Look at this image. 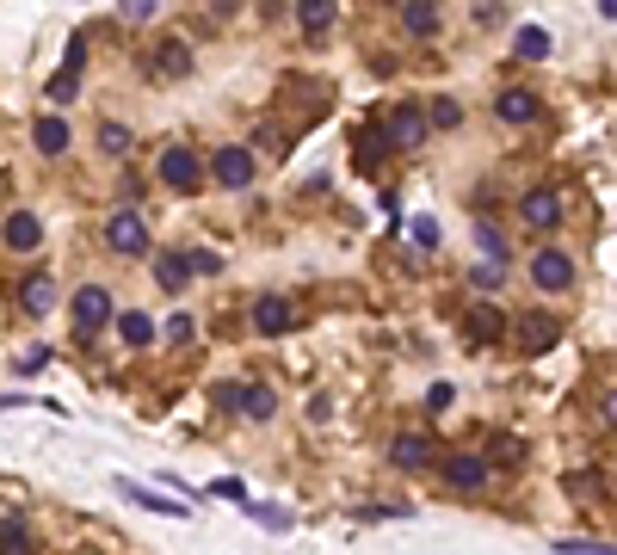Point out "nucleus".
<instances>
[{"instance_id":"7ed1b4c3","label":"nucleus","mask_w":617,"mask_h":555,"mask_svg":"<svg viewBox=\"0 0 617 555\" xmlns=\"http://www.w3.org/2000/svg\"><path fill=\"white\" fill-rule=\"evenodd\" d=\"M198 179H204V167H198L192 148H167V155H161V185H173V192H198Z\"/></svg>"},{"instance_id":"0eeeda50","label":"nucleus","mask_w":617,"mask_h":555,"mask_svg":"<svg viewBox=\"0 0 617 555\" xmlns=\"http://www.w3.org/2000/svg\"><path fill=\"white\" fill-rule=\"evenodd\" d=\"M426 124H432V118H426L420 105H395V111H389V136H395V148H420V142H426Z\"/></svg>"},{"instance_id":"412c9836","label":"nucleus","mask_w":617,"mask_h":555,"mask_svg":"<svg viewBox=\"0 0 617 555\" xmlns=\"http://www.w3.org/2000/svg\"><path fill=\"white\" fill-rule=\"evenodd\" d=\"M297 19H303L309 37H321V31L334 25V0H297Z\"/></svg>"},{"instance_id":"bb28decb","label":"nucleus","mask_w":617,"mask_h":555,"mask_svg":"<svg viewBox=\"0 0 617 555\" xmlns=\"http://www.w3.org/2000/svg\"><path fill=\"white\" fill-rule=\"evenodd\" d=\"M124 340H130V346H149V340H155V321L130 309V315H124Z\"/></svg>"},{"instance_id":"7c9ffc66","label":"nucleus","mask_w":617,"mask_h":555,"mask_svg":"<svg viewBox=\"0 0 617 555\" xmlns=\"http://www.w3.org/2000/svg\"><path fill=\"white\" fill-rule=\"evenodd\" d=\"M432 124H439V130H457V124H463L457 99H432Z\"/></svg>"},{"instance_id":"58836bf2","label":"nucleus","mask_w":617,"mask_h":555,"mask_svg":"<svg viewBox=\"0 0 617 555\" xmlns=\"http://www.w3.org/2000/svg\"><path fill=\"white\" fill-rule=\"evenodd\" d=\"M605 420H611V426H617V395H611V401H605Z\"/></svg>"},{"instance_id":"f704fd0d","label":"nucleus","mask_w":617,"mask_h":555,"mask_svg":"<svg viewBox=\"0 0 617 555\" xmlns=\"http://www.w3.org/2000/svg\"><path fill=\"white\" fill-rule=\"evenodd\" d=\"M247 512L260 518V525H272V531H284V525H290V512H272V506H253V500H247Z\"/></svg>"},{"instance_id":"e433bc0d","label":"nucleus","mask_w":617,"mask_h":555,"mask_svg":"<svg viewBox=\"0 0 617 555\" xmlns=\"http://www.w3.org/2000/svg\"><path fill=\"white\" fill-rule=\"evenodd\" d=\"M118 7H124L130 19H149V13H155V0H118Z\"/></svg>"},{"instance_id":"cd10ccee","label":"nucleus","mask_w":617,"mask_h":555,"mask_svg":"<svg viewBox=\"0 0 617 555\" xmlns=\"http://www.w3.org/2000/svg\"><path fill=\"white\" fill-rule=\"evenodd\" d=\"M476 241H482V253H488V259H500V266H506V241H500L494 222H476Z\"/></svg>"},{"instance_id":"1a4fd4ad","label":"nucleus","mask_w":617,"mask_h":555,"mask_svg":"<svg viewBox=\"0 0 617 555\" xmlns=\"http://www.w3.org/2000/svg\"><path fill=\"white\" fill-rule=\"evenodd\" d=\"M463 333H469V346H494L500 333H506V315H500L494 303H476V309H469V321H463Z\"/></svg>"},{"instance_id":"9d476101","label":"nucleus","mask_w":617,"mask_h":555,"mask_svg":"<svg viewBox=\"0 0 617 555\" xmlns=\"http://www.w3.org/2000/svg\"><path fill=\"white\" fill-rule=\"evenodd\" d=\"M445 481L457 494H476L482 481H488V463L482 457H469V451H457V457H445Z\"/></svg>"},{"instance_id":"6ab92c4d","label":"nucleus","mask_w":617,"mask_h":555,"mask_svg":"<svg viewBox=\"0 0 617 555\" xmlns=\"http://www.w3.org/2000/svg\"><path fill=\"white\" fill-rule=\"evenodd\" d=\"M402 25H408L414 37L439 31V7H432V0H402Z\"/></svg>"},{"instance_id":"393cba45","label":"nucleus","mask_w":617,"mask_h":555,"mask_svg":"<svg viewBox=\"0 0 617 555\" xmlns=\"http://www.w3.org/2000/svg\"><path fill=\"white\" fill-rule=\"evenodd\" d=\"M519 56H525V62H543V56H550V31L525 25V31H519Z\"/></svg>"},{"instance_id":"ddd939ff","label":"nucleus","mask_w":617,"mask_h":555,"mask_svg":"<svg viewBox=\"0 0 617 555\" xmlns=\"http://www.w3.org/2000/svg\"><path fill=\"white\" fill-rule=\"evenodd\" d=\"M389 457H395V469H426L432 463V438L426 432H402L389 444Z\"/></svg>"},{"instance_id":"a211bd4d","label":"nucleus","mask_w":617,"mask_h":555,"mask_svg":"<svg viewBox=\"0 0 617 555\" xmlns=\"http://www.w3.org/2000/svg\"><path fill=\"white\" fill-rule=\"evenodd\" d=\"M253 327H260V333H284V327H290V303H284V296H260Z\"/></svg>"},{"instance_id":"72a5a7b5","label":"nucleus","mask_w":617,"mask_h":555,"mask_svg":"<svg viewBox=\"0 0 617 555\" xmlns=\"http://www.w3.org/2000/svg\"><path fill=\"white\" fill-rule=\"evenodd\" d=\"M451 401H457V395H451V383H432V389H426V407H432V414H445Z\"/></svg>"},{"instance_id":"423d86ee","label":"nucleus","mask_w":617,"mask_h":555,"mask_svg":"<svg viewBox=\"0 0 617 555\" xmlns=\"http://www.w3.org/2000/svg\"><path fill=\"white\" fill-rule=\"evenodd\" d=\"M519 216L531 222V229H556V222H562V198L550 192V185H537V192L519 198Z\"/></svg>"},{"instance_id":"c756f323","label":"nucleus","mask_w":617,"mask_h":555,"mask_svg":"<svg viewBox=\"0 0 617 555\" xmlns=\"http://www.w3.org/2000/svg\"><path fill=\"white\" fill-rule=\"evenodd\" d=\"M99 148H105V155H124V148H130V130H124V124H99Z\"/></svg>"},{"instance_id":"a878e982","label":"nucleus","mask_w":617,"mask_h":555,"mask_svg":"<svg viewBox=\"0 0 617 555\" xmlns=\"http://www.w3.org/2000/svg\"><path fill=\"white\" fill-rule=\"evenodd\" d=\"M155 68H161V74H186V68H192L186 44H161V50H155Z\"/></svg>"},{"instance_id":"4be33fe9","label":"nucleus","mask_w":617,"mask_h":555,"mask_svg":"<svg viewBox=\"0 0 617 555\" xmlns=\"http://www.w3.org/2000/svg\"><path fill=\"white\" fill-rule=\"evenodd\" d=\"M118 488H124V500H136V506H149V512H173V518H186V506H179V500H161L155 488H136V481H118Z\"/></svg>"},{"instance_id":"473e14b6","label":"nucleus","mask_w":617,"mask_h":555,"mask_svg":"<svg viewBox=\"0 0 617 555\" xmlns=\"http://www.w3.org/2000/svg\"><path fill=\"white\" fill-rule=\"evenodd\" d=\"M494 463H525V444L519 438H494Z\"/></svg>"},{"instance_id":"b1692460","label":"nucleus","mask_w":617,"mask_h":555,"mask_svg":"<svg viewBox=\"0 0 617 555\" xmlns=\"http://www.w3.org/2000/svg\"><path fill=\"white\" fill-rule=\"evenodd\" d=\"M562 488H568V494H574V500H587V506H593V500H599V494H605V481H599V475H593V469H574V475H568V481H562Z\"/></svg>"},{"instance_id":"f8f14e48","label":"nucleus","mask_w":617,"mask_h":555,"mask_svg":"<svg viewBox=\"0 0 617 555\" xmlns=\"http://www.w3.org/2000/svg\"><path fill=\"white\" fill-rule=\"evenodd\" d=\"M389 148H395L389 124H383V130H358V136H352V155H358V167H365V173H371V167H383Z\"/></svg>"},{"instance_id":"c85d7f7f","label":"nucleus","mask_w":617,"mask_h":555,"mask_svg":"<svg viewBox=\"0 0 617 555\" xmlns=\"http://www.w3.org/2000/svg\"><path fill=\"white\" fill-rule=\"evenodd\" d=\"M0 537H7V555H25V543H31V537H25V525H19V512H13V506H7V525H0Z\"/></svg>"},{"instance_id":"4c0bfd02","label":"nucleus","mask_w":617,"mask_h":555,"mask_svg":"<svg viewBox=\"0 0 617 555\" xmlns=\"http://www.w3.org/2000/svg\"><path fill=\"white\" fill-rule=\"evenodd\" d=\"M599 13H605V19H617V0H599Z\"/></svg>"},{"instance_id":"4468645a","label":"nucleus","mask_w":617,"mask_h":555,"mask_svg":"<svg viewBox=\"0 0 617 555\" xmlns=\"http://www.w3.org/2000/svg\"><path fill=\"white\" fill-rule=\"evenodd\" d=\"M38 216H31V210H13L7 216V253H31V247H38Z\"/></svg>"},{"instance_id":"dca6fc26","label":"nucleus","mask_w":617,"mask_h":555,"mask_svg":"<svg viewBox=\"0 0 617 555\" xmlns=\"http://www.w3.org/2000/svg\"><path fill=\"white\" fill-rule=\"evenodd\" d=\"M19 303H25L31 315H50V309H56V278H50V272H38V278H25V290H19Z\"/></svg>"},{"instance_id":"f257e3e1","label":"nucleus","mask_w":617,"mask_h":555,"mask_svg":"<svg viewBox=\"0 0 617 555\" xmlns=\"http://www.w3.org/2000/svg\"><path fill=\"white\" fill-rule=\"evenodd\" d=\"M105 247L112 253H149V222H142L136 210H118L112 222H105Z\"/></svg>"},{"instance_id":"5701e85b","label":"nucleus","mask_w":617,"mask_h":555,"mask_svg":"<svg viewBox=\"0 0 617 555\" xmlns=\"http://www.w3.org/2000/svg\"><path fill=\"white\" fill-rule=\"evenodd\" d=\"M241 414H247V420H272V414H278V401H272V389H266V383H253V389L241 395Z\"/></svg>"},{"instance_id":"39448f33","label":"nucleus","mask_w":617,"mask_h":555,"mask_svg":"<svg viewBox=\"0 0 617 555\" xmlns=\"http://www.w3.org/2000/svg\"><path fill=\"white\" fill-rule=\"evenodd\" d=\"M210 179L229 185V192H241V185H253V155H247V148H223V155L210 161Z\"/></svg>"},{"instance_id":"f03ea898","label":"nucleus","mask_w":617,"mask_h":555,"mask_svg":"<svg viewBox=\"0 0 617 555\" xmlns=\"http://www.w3.org/2000/svg\"><path fill=\"white\" fill-rule=\"evenodd\" d=\"M105 321H112V290H99V284L75 290V333H99Z\"/></svg>"},{"instance_id":"2f4dec72","label":"nucleus","mask_w":617,"mask_h":555,"mask_svg":"<svg viewBox=\"0 0 617 555\" xmlns=\"http://www.w3.org/2000/svg\"><path fill=\"white\" fill-rule=\"evenodd\" d=\"M408 235H414V247H439V222H432V216H414Z\"/></svg>"},{"instance_id":"c9c22d12","label":"nucleus","mask_w":617,"mask_h":555,"mask_svg":"<svg viewBox=\"0 0 617 555\" xmlns=\"http://www.w3.org/2000/svg\"><path fill=\"white\" fill-rule=\"evenodd\" d=\"M167 340H173V346H186V340H192V321H186V315H173V321H167Z\"/></svg>"},{"instance_id":"9b49d317","label":"nucleus","mask_w":617,"mask_h":555,"mask_svg":"<svg viewBox=\"0 0 617 555\" xmlns=\"http://www.w3.org/2000/svg\"><path fill=\"white\" fill-rule=\"evenodd\" d=\"M81 68H87V44L75 37V44H68V56H62V68H56V81H50V99H56V105L81 87Z\"/></svg>"},{"instance_id":"2eb2a0df","label":"nucleus","mask_w":617,"mask_h":555,"mask_svg":"<svg viewBox=\"0 0 617 555\" xmlns=\"http://www.w3.org/2000/svg\"><path fill=\"white\" fill-rule=\"evenodd\" d=\"M494 111H500L506 124H531V118H537V99H531L525 87H506V93L494 99Z\"/></svg>"},{"instance_id":"aec40b11","label":"nucleus","mask_w":617,"mask_h":555,"mask_svg":"<svg viewBox=\"0 0 617 555\" xmlns=\"http://www.w3.org/2000/svg\"><path fill=\"white\" fill-rule=\"evenodd\" d=\"M31 142H38V155H62V148H68V124L62 118H38Z\"/></svg>"},{"instance_id":"20e7f679","label":"nucleus","mask_w":617,"mask_h":555,"mask_svg":"<svg viewBox=\"0 0 617 555\" xmlns=\"http://www.w3.org/2000/svg\"><path fill=\"white\" fill-rule=\"evenodd\" d=\"M531 284H537V290H568V284H574V266H568V253L543 247V253L531 259Z\"/></svg>"},{"instance_id":"6e6552de","label":"nucleus","mask_w":617,"mask_h":555,"mask_svg":"<svg viewBox=\"0 0 617 555\" xmlns=\"http://www.w3.org/2000/svg\"><path fill=\"white\" fill-rule=\"evenodd\" d=\"M556 340H562L556 315H519V352H550Z\"/></svg>"},{"instance_id":"f3484780","label":"nucleus","mask_w":617,"mask_h":555,"mask_svg":"<svg viewBox=\"0 0 617 555\" xmlns=\"http://www.w3.org/2000/svg\"><path fill=\"white\" fill-rule=\"evenodd\" d=\"M192 272H198V266H192V253H186V259H179V253H161V259H155V284H161V290H179Z\"/></svg>"}]
</instances>
